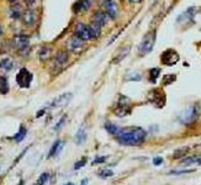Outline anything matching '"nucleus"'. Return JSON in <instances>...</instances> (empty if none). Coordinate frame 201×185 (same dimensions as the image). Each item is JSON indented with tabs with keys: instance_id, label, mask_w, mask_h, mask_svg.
<instances>
[{
	"instance_id": "obj_44",
	"label": "nucleus",
	"mask_w": 201,
	"mask_h": 185,
	"mask_svg": "<svg viewBox=\"0 0 201 185\" xmlns=\"http://www.w3.org/2000/svg\"><path fill=\"white\" fill-rule=\"evenodd\" d=\"M3 35V27H2V25H0V36Z\"/></svg>"
},
{
	"instance_id": "obj_7",
	"label": "nucleus",
	"mask_w": 201,
	"mask_h": 185,
	"mask_svg": "<svg viewBox=\"0 0 201 185\" xmlns=\"http://www.w3.org/2000/svg\"><path fill=\"white\" fill-rule=\"evenodd\" d=\"M102 6L110 19H116L118 15V6L116 0H102Z\"/></svg>"
},
{
	"instance_id": "obj_22",
	"label": "nucleus",
	"mask_w": 201,
	"mask_h": 185,
	"mask_svg": "<svg viewBox=\"0 0 201 185\" xmlns=\"http://www.w3.org/2000/svg\"><path fill=\"white\" fill-rule=\"evenodd\" d=\"M55 61H56V64H58V65H64V64L67 63V61H68V53H67L65 51H59L58 53L56 55Z\"/></svg>"
},
{
	"instance_id": "obj_16",
	"label": "nucleus",
	"mask_w": 201,
	"mask_h": 185,
	"mask_svg": "<svg viewBox=\"0 0 201 185\" xmlns=\"http://www.w3.org/2000/svg\"><path fill=\"white\" fill-rule=\"evenodd\" d=\"M108 15H106L105 11H101V10H98L96 12H94V15L91 17V21H95L98 24H100L101 26H104L105 24H108Z\"/></svg>"
},
{
	"instance_id": "obj_38",
	"label": "nucleus",
	"mask_w": 201,
	"mask_h": 185,
	"mask_svg": "<svg viewBox=\"0 0 201 185\" xmlns=\"http://www.w3.org/2000/svg\"><path fill=\"white\" fill-rule=\"evenodd\" d=\"M105 161H106V157H98V158H95V159H94L93 164H99V163H104Z\"/></svg>"
},
{
	"instance_id": "obj_26",
	"label": "nucleus",
	"mask_w": 201,
	"mask_h": 185,
	"mask_svg": "<svg viewBox=\"0 0 201 185\" xmlns=\"http://www.w3.org/2000/svg\"><path fill=\"white\" fill-rule=\"evenodd\" d=\"M104 127H105V130L109 132V133H111V135H117L120 131V127L117 126V125H115V124H111V122H105V125H104Z\"/></svg>"
},
{
	"instance_id": "obj_14",
	"label": "nucleus",
	"mask_w": 201,
	"mask_h": 185,
	"mask_svg": "<svg viewBox=\"0 0 201 185\" xmlns=\"http://www.w3.org/2000/svg\"><path fill=\"white\" fill-rule=\"evenodd\" d=\"M130 51H131V46L130 45H127V46H124L122 48H120V51H118V53L116 55V57L112 59V63H115V64H117V63H120V62H122L127 56H128V53H130Z\"/></svg>"
},
{
	"instance_id": "obj_17",
	"label": "nucleus",
	"mask_w": 201,
	"mask_h": 185,
	"mask_svg": "<svg viewBox=\"0 0 201 185\" xmlns=\"http://www.w3.org/2000/svg\"><path fill=\"white\" fill-rule=\"evenodd\" d=\"M22 12H24V11H22V6H21L20 4H15V3H14V5H12V6L10 8V10H9V15H10L11 19L17 20V19L21 17Z\"/></svg>"
},
{
	"instance_id": "obj_23",
	"label": "nucleus",
	"mask_w": 201,
	"mask_h": 185,
	"mask_svg": "<svg viewBox=\"0 0 201 185\" xmlns=\"http://www.w3.org/2000/svg\"><path fill=\"white\" fill-rule=\"evenodd\" d=\"M86 140V133H85V130L83 127H80L78 130V132L75 133V137H74V142L77 144H82L84 143V141Z\"/></svg>"
},
{
	"instance_id": "obj_36",
	"label": "nucleus",
	"mask_w": 201,
	"mask_h": 185,
	"mask_svg": "<svg viewBox=\"0 0 201 185\" xmlns=\"http://www.w3.org/2000/svg\"><path fill=\"white\" fill-rule=\"evenodd\" d=\"M163 163V158L162 157H155V158H153V164L154 165H160Z\"/></svg>"
},
{
	"instance_id": "obj_9",
	"label": "nucleus",
	"mask_w": 201,
	"mask_h": 185,
	"mask_svg": "<svg viewBox=\"0 0 201 185\" xmlns=\"http://www.w3.org/2000/svg\"><path fill=\"white\" fill-rule=\"evenodd\" d=\"M74 32H75L74 35H77L78 37L84 39V41H88V39L91 38V35H90V31H89V26H86L83 22H78L77 24Z\"/></svg>"
},
{
	"instance_id": "obj_33",
	"label": "nucleus",
	"mask_w": 201,
	"mask_h": 185,
	"mask_svg": "<svg viewBox=\"0 0 201 185\" xmlns=\"http://www.w3.org/2000/svg\"><path fill=\"white\" fill-rule=\"evenodd\" d=\"M186 153H187V149H186V148H185V149H179V151H177L175 153L173 154V157H174V158H181V157L185 155Z\"/></svg>"
},
{
	"instance_id": "obj_39",
	"label": "nucleus",
	"mask_w": 201,
	"mask_h": 185,
	"mask_svg": "<svg viewBox=\"0 0 201 185\" xmlns=\"http://www.w3.org/2000/svg\"><path fill=\"white\" fill-rule=\"evenodd\" d=\"M65 118H67V116H63L62 118H61V120H59V122L55 126V130H58V128H61V126L64 124V121H65Z\"/></svg>"
},
{
	"instance_id": "obj_19",
	"label": "nucleus",
	"mask_w": 201,
	"mask_h": 185,
	"mask_svg": "<svg viewBox=\"0 0 201 185\" xmlns=\"http://www.w3.org/2000/svg\"><path fill=\"white\" fill-rule=\"evenodd\" d=\"M62 148H63V142H62L61 140H57L55 143H53V146L51 147V149H49L48 158H52V157H56V155H58V154L61 153Z\"/></svg>"
},
{
	"instance_id": "obj_3",
	"label": "nucleus",
	"mask_w": 201,
	"mask_h": 185,
	"mask_svg": "<svg viewBox=\"0 0 201 185\" xmlns=\"http://www.w3.org/2000/svg\"><path fill=\"white\" fill-rule=\"evenodd\" d=\"M155 37H157V33L155 31H151L147 33L138 46V52L141 56H146L152 52L153 47H154V43H155Z\"/></svg>"
},
{
	"instance_id": "obj_1",
	"label": "nucleus",
	"mask_w": 201,
	"mask_h": 185,
	"mask_svg": "<svg viewBox=\"0 0 201 185\" xmlns=\"http://www.w3.org/2000/svg\"><path fill=\"white\" fill-rule=\"evenodd\" d=\"M147 132L141 127H132L120 131L116 135V140L124 146H140L146 140Z\"/></svg>"
},
{
	"instance_id": "obj_40",
	"label": "nucleus",
	"mask_w": 201,
	"mask_h": 185,
	"mask_svg": "<svg viewBox=\"0 0 201 185\" xmlns=\"http://www.w3.org/2000/svg\"><path fill=\"white\" fill-rule=\"evenodd\" d=\"M130 79H131V80H133V79H135V80H140V79H141V77H140L138 74H131Z\"/></svg>"
},
{
	"instance_id": "obj_43",
	"label": "nucleus",
	"mask_w": 201,
	"mask_h": 185,
	"mask_svg": "<svg viewBox=\"0 0 201 185\" xmlns=\"http://www.w3.org/2000/svg\"><path fill=\"white\" fill-rule=\"evenodd\" d=\"M86 183H88V179H83L82 180V184H86Z\"/></svg>"
},
{
	"instance_id": "obj_4",
	"label": "nucleus",
	"mask_w": 201,
	"mask_h": 185,
	"mask_svg": "<svg viewBox=\"0 0 201 185\" xmlns=\"http://www.w3.org/2000/svg\"><path fill=\"white\" fill-rule=\"evenodd\" d=\"M32 79H33L32 73H31L29 69H26V68L20 69V72L16 74V83H17V85H19L20 88H22V89L30 88Z\"/></svg>"
},
{
	"instance_id": "obj_30",
	"label": "nucleus",
	"mask_w": 201,
	"mask_h": 185,
	"mask_svg": "<svg viewBox=\"0 0 201 185\" xmlns=\"http://www.w3.org/2000/svg\"><path fill=\"white\" fill-rule=\"evenodd\" d=\"M48 179H49V174L48 173H42L41 175L38 177V179H37V184H46L47 181H48Z\"/></svg>"
},
{
	"instance_id": "obj_15",
	"label": "nucleus",
	"mask_w": 201,
	"mask_h": 185,
	"mask_svg": "<svg viewBox=\"0 0 201 185\" xmlns=\"http://www.w3.org/2000/svg\"><path fill=\"white\" fill-rule=\"evenodd\" d=\"M91 0H79L73 8L74 14H79L80 11H88L91 6Z\"/></svg>"
},
{
	"instance_id": "obj_29",
	"label": "nucleus",
	"mask_w": 201,
	"mask_h": 185,
	"mask_svg": "<svg viewBox=\"0 0 201 185\" xmlns=\"http://www.w3.org/2000/svg\"><path fill=\"white\" fill-rule=\"evenodd\" d=\"M159 74H160V69H159V68H152V69L149 71V77H148L149 82H151V83H155L157 79H158V77H159Z\"/></svg>"
},
{
	"instance_id": "obj_5",
	"label": "nucleus",
	"mask_w": 201,
	"mask_h": 185,
	"mask_svg": "<svg viewBox=\"0 0 201 185\" xmlns=\"http://www.w3.org/2000/svg\"><path fill=\"white\" fill-rule=\"evenodd\" d=\"M130 100L126 96H120L117 104H116V109H115V115L120 116V117H124L126 115H128L131 112V109H130Z\"/></svg>"
},
{
	"instance_id": "obj_24",
	"label": "nucleus",
	"mask_w": 201,
	"mask_h": 185,
	"mask_svg": "<svg viewBox=\"0 0 201 185\" xmlns=\"http://www.w3.org/2000/svg\"><path fill=\"white\" fill-rule=\"evenodd\" d=\"M26 135H27V130H26V127H25V126H20L19 132H17V133H16L15 136H12L11 140H14L15 142L20 143L21 141H24V138L26 137Z\"/></svg>"
},
{
	"instance_id": "obj_25",
	"label": "nucleus",
	"mask_w": 201,
	"mask_h": 185,
	"mask_svg": "<svg viewBox=\"0 0 201 185\" xmlns=\"http://www.w3.org/2000/svg\"><path fill=\"white\" fill-rule=\"evenodd\" d=\"M0 68L9 72V71H11L12 68H14V62H12L11 59H9V58H4V59L0 61Z\"/></svg>"
},
{
	"instance_id": "obj_2",
	"label": "nucleus",
	"mask_w": 201,
	"mask_h": 185,
	"mask_svg": "<svg viewBox=\"0 0 201 185\" xmlns=\"http://www.w3.org/2000/svg\"><path fill=\"white\" fill-rule=\"evenodd\" d=\"M200 112H201L200 105L199 104H191L180 112V115L178 116V121L183 125H186V126L191 125L199 118Z\"/></svg>"
},
{
	"instance_id": "obj_28",
	"label": "nucleus",
	"mask_w": 201,
	"mask_h": 185,
	"mask_svg": "<svg viewBox=\"0 0 201 185\" xmlns=\"http://www.w3.org/2000/svg\"><path fill=\"white\" fill-rule=\"evenodd\" d=\"M184 165H193V164H201V158L200 157H189L185 158V159L181 162Z\"/></svg>"
},
{
	"instance_id": "obj_21",
	"label": "nucleus",
	"mask_w": 201,
	"mask_h": 185,
	"mask_svg": "<svg viewBox=\"0 0 201 185\" xmlns=\"http://www.w3.org/2000/svg\"><path fill=\"white\" fill-rule=\"evenodd\" d=\"M51 55H52V49L49 47H47V46L41 47V48H39V51H38V57H39V59H41L42 62L47 61L51 57Z\"/></svg>"
},
{
	"instance_id": "obj_13",
	"label": "nucleus",
	"mask_w": 201,
	"mask_h": 185,
	"mask_svg": "<svg viewBox=\"0 0 201 185\" xmlns=\"http://www.w3.org/2000/svg\"><path fill=\"white\" fill-rule=\"evenodd\" d=\"M149 100L152 104H154L155 106L158 108V102H160L159 105L160 106H164V104H165V95L162 92V90H152L151 92V96H149ZM159 106V108H160Z\"/></svg>"
},
{
	"instance_id": "obj_42",
	"label": "nucleus",
	"mask_w": 201,
	"mask_h": 185,
	"mask_svg": "<svg viewBox=\"0 0 201 185\" xmlns=\"http://www.w3.org/2000/svg\"><path fill=\"white\" fill-rule=\"evenodd\" d=\"M8 2H9V3H11V4H14V3H16V2H17V0H8Z\"/></svg>"
},
{
	"instance_id": "obj_41",
	"label": "nucleus",
	"mask_w": 201,
	"mask_h": 185,
	"mask_svg": "<svg viewBox=\"0 0 201 185\" xmlns=\"http://www.w3.org/2000/svg\"><path fill=\"white\" fill-rule=\"evenodd\" d=\"M130 3H132V4H136V3H140V2H142V0H128Z\"/></svg>"
},
{
	"instance_id": "obj_32",
	"label": "nucleus",
	"mask_w": 201,
	"mask_h": 185,
	"mask_svg": "<svg viewBox=\"0 0 201 185\" xmlns=\"http://www.w3.org/2000/svg\"><path fill=\"white\" fill-rule=\"evenodd\" d=\"M177 79V77L175 75H173V74H169V75H165L164 78H163V84L164 85H167V84H171L174 80Z\"/></svg>"
},
{
	"instance_id": "obj_37",
	"label": "nucleus",
	"mask_w": 201,
	"mask_h": 185,
	"mask_svg": "<svg viewBox=\"0 0 201 185\" xmlns=\"http://www.w3.org/2000/svg\"><path fill=\"white\" fill-rule=\"evenodd\" d=\"M190 171H193V170H179V171H177V170H171L169 174H175V175H179V174H185V173H190Z\"/></svg>"
},
{
	"instance_id": "obj_8",
	"label": "nucleus",
	"mask_w": 201,
	"mask_h": 185,
	"mask_svg": "<svg viewBox=\"0 0 201 185\" xmlns=\"http://www.w3.org/2000/svg\"><path fill=\"white\" fill-rule=\"evenodd\" d=\"M67 47H68V49L71 52H73V53L79 52V51H82V48L84 47V39L78 37L77 35H73L68 39V42H67Z\"/></svg>"
},
{
	"instance_id": "obj_11",
	"label": "nucleus",
	"mask_w": 201,
	"mask_h": 185,
	"mask_svg": "<svg viewBox=\"0 0 201 185\" xmlns=\"http://www.w3.org/2000/svg\"><path fill=\"white\" fill-rule=\"evenodd\" d=\"M10 45H11V47H14L16 49H21V48L27 47L30 45V39H29V37H26V36L19 35V36H15L14 38L11 39Z\"/></svg>"
},
{
	"instance_id": "obj_35",
	"label": "nucleus",
	"mask_w": 201,
	"mask_h": 185,
	"mask_svg": "<svg viewBox=\"0 0 201 185\" xmlns=\"http://www.w3.org/2000/svg\"><path fill=\"white\" fill-rule=\"evenodd\" d=\"M85 164H86V161H85V159H83V161H80V162H78V163H75V164H74V169H75V170H78V169H80L82 167H84Z\"/></svg>"
},
{
	"instance_id": "obj_12",
	"label": "nucleus",
	"mask_w": 201,
	"mask_h": 185,
	"mask_svg": "<svg viewBox=\"0 0 201 185\" xmlns=\"http://www.w3.org/2000/svg\"><path fill=\"white\" fill-rule=\"evenodd\" d=\"M72 99V94L71 92H65V94H62L59 95L58 98H56L55 100H53L49 105L48 108H61V106H64V105H67Z\"/></svg>"
},
{
	"instance_id": "obj_27",
	"label": "nucleus",
	"mask_w": 201,
	"mask_h": 185,
	"mask_svg": "<svg viewBox=\"0 0 201 185\" xmlns=\"http://www.w3.org/2000/svg\"><path fill=\"white\" fill-rule=\"evenodd\" d=\"M9 92V83L5 77H0V94H8Z\"/></svg>"
},
{
	"instance_id": "obj_10",
	"label": "nucleus",
	"mask_w": 201,
	"mask_h": 185,
	"mask_svg": "<svg viewBox=\"0 0 201 185\" xmlns=\"http://www.w3.org/2000/svg\"><path fill=\"white\" fill-rule=\"evenodd\" d=\"M21 19H22V22L25 26H33L37 21V16H36V12L33 11V9H27L22 12L21 15Z\"/></svg>"
},
{
	"instance_id": "obj_20",
	"label": "nucleus",
	"mask_w": 201,
	"mask_h": 185,
	"mask_svg": "<svg viewBox=\"0 0 201 185\" xmlns=\"http://www.w3.org/2000/svg\"><path fill=\"white\" fill-rule=\"evenodd\" d=\"M195 11H196V8H189L186 11H184L183 14L177 19L178 22H181V21H186V20H191L193 16L195 15Z\"/></svg>"
},
{
	"instance_id": "obj_6",
	"label": "nucleus",
	"mask_w": 201,
	"mask_h": 185,
	"mask_svg": "<svg viewBox=\"0 0 201 185\" xmlns=\"http://www.w3.org/2000/svg\"><path fill=\"white\" fill-rule=\"evenodd\" d=\"M160 61L165 65H174L179 61V55L175 49H167L160 56Z\"/></svg>"
},
{
	"instance_id": "obj_34",
	"label": "nucleus",
	"mask_w": 201,
	"mask_h": 185,
	"mask_svg": "<svg viewBox=\"0 0 201 185\" xmlns=\"http://www.w3.org/2000/svg\"><path fill=\"white\" fill-rule=\"evenodd\" d=\"M25 3H26V6H27L29 9H33L37 4V0H25Z\"/></svg>"
},
{
	"instance_id": "obj_18",
	"label": "nucleus",
	"mask_w": 201,
	"mask_h": 185,
	"mask_svg": "<svg viewBox=\"0 0 201 185\" xmlns=\"http://www.w3.org/2000/svg\"><path fill=\"white\" fill-rule=\"evenodd\" d=\"M101 27L102 26L95 21H91V24L89 25V31L91 35V38H98L101 35Z\"/></svg>"
},
{
	"instance_id": "obj_31",
	"label": "nucleus",
	"mask_w": 201,
	"mask_h": 185,
	"mask_svg": "<svg viewBox=\"0 0 201 185\" xmlns=\"http://www.w3.org/2000/svg\"><path fill=\"white\" fill-rule=\"evenodd\" d=\"M112 175H114V171L110 170V169H104V170H101L100 173H99V177H100V178H110V177H112Z\"/></svg>"
}]
</instances>
